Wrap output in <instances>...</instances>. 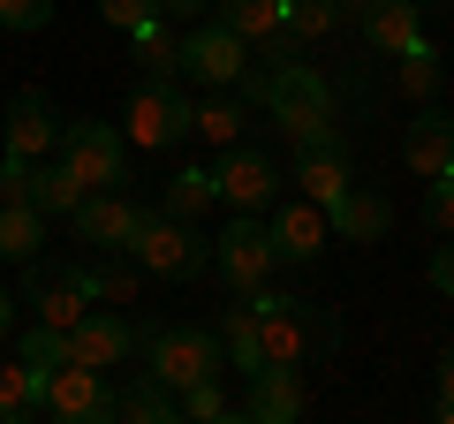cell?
<instances>
[{"mask_svg": "<svg viewBox=\"0 0 454 424\" xmlns=\"http://www.w3.org/2000/svg\"><path fill=\"white\" fill-rule=\"evenodd\" d=\"M288 175H295V190H303L310 205H333V197L356 182V175H348V145H340V130H333V137H310V145H295V167H288Z\"/></svg>", "mask_w": 454, "mask_h": 424, "instance_id": "18", "label": "cell"}, {"mask_svg": "<svg viewBox=\"0 0 454 424\" xmlns=\"http://www.w3.org/2000/svg\"><path fill=\"white\" fill-rule=\"evenodd\" d=\"M372 8H379V0H333V16H340V23H364Z\"/></svg>", "mask_w": 454, "mask_h": 424, "instance_id": "41", "label": "cell"}, {"mask_svg": "<svg viewBox=\"0 0 454 424\" xmlns=\"http://www.w3.org/2000/svg\"><path fill=\"white\" fill-rule=\"evenodd\" d=\"M325 220H333V235H348V243H387L394 235V205L379 190H356V182L325 205Z\"/></svg>", "mask_w": 454, "mask_h": 424, "instance_id": "19", "label": "cell"}, {"mask_svg": "<svg viewBox=\"0 0 454 424\" xmlns=\"http://www.w3.org/2000/svg\"><path fill=\"white\" fill-rule=\"evenodd\" d=\"M31 175H38V160H0V205H31Z\"/></svg>", "mask_w": 454, "mask_h": 424, "instance_id": "37", "label": "cell"}, {"mask_svg": "<svg viewBox=\"0 0 454 424\" xmlns=\"http://www.w3.org/2000/svg\"><path fill=\"white\" fill-rule=\"evenodd\" d=\"M145 212L152 205H137V197H121V190H83V205L68 212V235H76L83 250H129L137 228H145Z\"/></svg>", "mask_w": 454, "mask_h": 424, "instance_id": "12", "label": "cell"}, {"mask_svg": "<svg viewBox=\"0 0 454 424\" xmlns=\"http://www.w3.org/2000/svg\"><path fill=\"white\" fill-rule=\"evenodd\" d=\"M8 334H16V295L0 288V342H8Z\"/></svg>", "mask_w": 454, "mask_h": 424, "instance_id": "42", "label": "cell"}, {"mask_svg": "<svg viewBox=\"0 0 454 424\" xmlns=\"http://www.w3.org/2000/svg\"><path fill=\"white\" fill-rule=\"evenodd\" d=\"M432 288H439V295H454V235L432 250Z\"/></svg>", "mask_w": 454, "mask_h": 424, "instance_id": "39", "label": "cell"}, {"mask_svg": "<svg viewBox=\"0 0 454 424\" xmlns=\"http://www.w3.org/2000/svg\"><path fill=\"white\" fill-rule=\"evenodd\" d=\"M432 417H439V424H454V402H447V394H439V402H432Z\"/></svg>", "mask_w": 454, "mask_h": 424, "instance_id": "44", "label": "cell"}, {"mask_svg": "<svg viewBox=\"0 0 454 424\" xmlns=\"http://www.w3.org/2000/svg\"><path fill=\"white\" fill-rule=\"evenodd\" d=\"M38 409H46L53 424H106V417H121V394H114L106 372H91V364H61V372L38 387Z\"/></svg>", "mask_w": 454, "mask_h": 424, "instance_id": "11", "label": "cell"}, {"mask_svg": "<svg viewBox=\"0 0 454 424\" xmlns=\"http://www.w3.org/2000/svg\"><path fill=\"white\" fill-rule=\"evenodd\" d=\"M265 235H273L280 265H310V258H325V235H333V220H325V205H310V197H280L273 220H265Z\"/></svg>", "mask_w": 454, "mask_h": 424, "instance_id": "15", "label": "cell"}, {"mask_svg": "<svg viewBox=\"0 0 454 424\" xmlns=\"http://www.w3.org/2000/svg\"><path fill=\"white\" fill-rule=\"evenodd\" d=\"M394 83H402L417 106H432V98L447 91V61H439L432 46H409V53H402V68H394Z\"/></svg>", "mask_w": 454, "mask_h": 424, "instance_id": "30", "label": "cell"}, {"mask_svg": "<svg viewBox=\"0 0 454 424\" xmlns=\"http://www.w3.org/2000/svg\"><path fill=\"white\" fill-rule=\"evenodd\" d=\"M121 137L145 145V152H167V145H182V137H197V106L175 83H137L129 106H121Z\"/></svg>", "mask_w": 454, "mask_h": 424, "instance_id": "7", "label": "cell"}, {"mask_svg": "<svg viewBox=\"0 0 454 424\" xmlns=\"http://www.w3.org/2000/svg\"><path fill=\"white\" fill-rule=\"evenodd\" d=\"M23 303H31L46 326H76L83 310H91V273L38 250V258H23Z\"/></svg>", "mask_w": 454, "mask_h": 424, "instance_id": "8", "label": "cell"}, {"mask_svg": "<svg viewBox=\"0 0 454 424\" xmlns=\"http://www.w3.org/2000/svg\"><path fill=\"white\" fill-rule=\"evenodd\" d=\"M439 394H447V402H454V349H447V357H439Z\"/></svg>", "mask_w": 454, "mask_h": 424, "instance_id": "43", "label": "cell"}, {"mask_svg": "<svg viewBox=\"0 0 454 424\" xmlns=\"http://www.w3.org/2000/svg\"><path fill=\"white\" fill-rule=\"evenodd\" d=\"M182 417H190V424H220V417H243V402H227L220 379H197V387L182 394Z\"/></svg>", "mask_w": 454, "mask_h": 424, "instance_id": "34", "label": "cell"}, {"mask_svg": "<svg viewBox=\"0 0 454 424\" xmlns=\"http://www.w3.org/2000/svg\"><path fill=\"white\" fill-rule=\"evenodd\" d=\"M205 8H212V0H160V16H167V23H175V16H205Z\"/></svg>", "mask_w": 454, "mask_h": 424, "instance_id": "40", "label": "cell"}, {"mask_svg": "<svg viewBox=\"0 0 454 424\" xmlns=\"http://www.w3.org/2000/svg\"><path fill=\"white\" fill-rule=\"evenodd\" d=\"M250 61H258V53H250V38H243V31H227L220 16L197 23V31L182 38V76H197L205 91H235V83L250 76Z\"/></svg>", "mask_w": 454, "mask_h": 424, "instance_id": "9", "label": "cell"}, {"mask_svg": "<svg viewBox=\"0 0 454 424\" xmlns=\"http://www.w3.org/2000/svg\"><path fill=\"white\" fill-rule=\"evenodd\" d=\"M16 357L31 364V379H38V387H46V379L61 372V364H76V349H68V326H46V318H38V326H23Z\"/></svg>", "mask_w": 454, "mask_h": 424, "instance_id": "27", "label": "cell"}, {"mask_svg": "<svg viewBox=\"0 0 454 424\" xmlns=\"http://www.w3.org/2000/svg\"><path fill=\"white\" fill-rule=\"evenodd\" d=\"M46 23H53V0H0V31L31 38V31H46Z\"/></svg>", "mask_w": 454, "mask_h": 424, "instance_id": "35", "label": "cell"}, {"mask_svg": "<svg viewBox=\"0 0 454 424\" xmlns=\"http://www.w3.org/2000/svg\"><path fill=\"white\" fill-rule=\"evenodd\" d=\"M356 31H364V46H372V53H394V61H402L409 46H424V16L409 8V0H379Z\"/></svg>", "mask_w": 454, "mask_h": 424, "instance_id": "20", "label": "cell"}, {"mask_svg": "<svg viewBox=\"0 0 454 424\" xmlns=\"http://www.w3.org/2000/svg\"><path fill=\"white\" fill-rule=\"evenodd\" d=\"M212 8H220V23H227V31H243L250 46L280 31V0H212Z\"/></svg>", "mask_w": 454, "mask_h": 424, "instance_id": "32", "label": "cell"}, {"mask_svg": "<svg viewBox=\"0 0 454 424\" xmlns=\"http://www.w3.org/2000/svg\"><path fill=\"white\" fill-rule=\"evenodd\" d=\"M273 265H280V250H273V235H265L258 212H235V220H227V235H212V273H220L227 295L265 288V280H273Z\"/></svg>", "mask_w": 454, "mask_h": 424, "instance_id": "6", "label": "cell"}, {"mask_svg": "<svg viewBox=\"0 0 454 424\" xmlns=\"http://www.w3.org/2000/svg\"><path fill=\"white\" fill-rule=\"evenodd\" d=\"M38 250H46V212L38 205H0V258L23 265V258H38Z\"/></svg>", "mask_w": 454, "mask_h": 424, "instance_id": "26", "label": "cell"}, {"mask_svg": "<svg viewBox=\"0 0 454 424\" xmlns=\"http://www.w3.org/2000/svg\"><path fill=\"white\" fill-rule=\"evenodd\" d=\"M137 349H145V372H160L175 394H190L197 379H220L227 364L220 326H137Z\"/></svg>", "mask_w": 454, "mask_h": 424, "instance_id": "3", "label": "cell"}, {"mask_svg": "<svg viewBox=\"0 0 454 424\" xmlns=\"http://www.w3.org/2000/svg\"><path fill=\"white\" fill-rule=\"evenodd\" d=\"M61 160L76 167L83 190H121V182H129V137L114 130V122H68Z\"/></svg>", "mask_w": 454, "mask_h": 424, "instance_id": "10", "label": "cell"}, {"mask_svg": "<svg viewBox=\"0 0 454 424\" xmlns=\"http://www.w3.org/2000/svg\"><path fill=\"white\" fill-rule=\"evenodd\" d=\"M212 190H220L227 212H273L280 197H288V175H280V160H273L265 145L235 137V145L212 160Z\"/></svg>", "mask_w": 454, "mask_h": 424, "instance_id": "5", "label": "cell"}, {"mask_svg": "<svg viewBox=\"0 0 454 424\" xmlns=\"http://www.w3.org/2000/svg\"><path fill=\"white\" fill-rule=\"evenodd\" d=\"M68 349H76V364H91V372H121L129 364V349H137V326L121 318V310H83L76 326H68Z\"/></svg>", "mask_w": 454, "mask_h": 424, "instance_id": "16", "label": "cell"}, {"mask_svg": "<svg viewBox=\"0 0 454 424\" xmlns=\"http://www.w3.org/2000/svg\"><path fill=\"white\" fill-rule=\"evenodd\" d=\"M61 106H53V91H38V83H23L16 98H8V152L16 160H53L61 152Z\"/></svg>", "mask_w": 454, "mask_h": 424, "instance_id": "13", "label": "cell"}, {"mask_svg": "<svg viewBox=\"0 0 454 424\" xmlns=\"http://www.w3.org/2000/svg\"><path fill=\"white\" fill-rule=\"evenodd\" d=\"M91 273V303H114V310H129L137 303V288H145V265L129 258V250H98V265H83Z\"/></svg>", "mask_w": 454, "mask_h": 424, "instance_id": "21", "label": "cell"}, {"mask_svg": "<svg viewBox=\"0 0 454 424\" xmlns=\"http://www.w3.org/2000/svg\"><path fill=\"white\" fill-rule=\"evenodd\" d=\"M402 167L417 182H439V175H454V114L447 106H417L409 114V130H402Z\"/></svg>", "mask_w": 454, "mask_h": 424, "instance_id": "14", "label": "cell"}, {"mask_svg": "<svg viewBox=\"0 0 454 424\" xmlns=\"http://www.w3.org/2000/svg\"><path fill=\"white\" fill-rule=\"evenodd\" d=\"M265 114H273V130H288V145H310V137L340 130V98H333V83H325L318 68L288 61V68H273V83H265Z\"/></svg>", "mask_w": 454, "mask_h": 424, "instance_id": "2", "label": "cell"}, {"mask_svg": "<svg viewBox=\"0 0 454 424\" xmlns=\"http://www.w3.org/2000/svg\"><path fill=\"white\" fill-rule=\"evenodd\" d=\"M129 46H137V68H145V83H175V76H182V38H167V16L137 23Z\"/></svg>", "mask_w": 454, "mask_h": 424, "instance_id": "25", "label": "cell"}, {"mask_svg": "<svg viewBox=\"0 0 454 424\" xmlns=\"http://www.w3.org/2000/svg\"><path fill=\"white\" fill-rule=\"evenodd\" d=\"M121 417H129V424H175L182 417V394L167 387L160 372H137L129 387H121Z\"/></svg>", "mask_w": 454, "mask_h": 424, "instance_id": "24", "label": "cell"}, {"mask_svg": "<svg viewBox=\"0 0 454 424\" xmlns=\"http://www.w3.org/2000/svg\"><path fill=\"white\" fill-rule=\"evenodd\" d=\"M250 303H258L265 364H303V357H333L340 349V318L325 303H295V295H273V288H250Z\"/></svg>", "mask_w": 454, "mask_h": 424, "instance_id": "1", "label": "cell"}, {"mask_svg": "<svg viewBox=\"0 0 454 424\" xmlns=\"http://www.w3.org/2000/svg\"><path fill=\"white\" fill-rule=\"evenodd\" d=\"M333 0H280V31H288V38H303V46H310V38H325V31H333Z\"/></svg>", "mask_w": 454, "mask_h": 424, "instance_id": "33", "label": "cell"}, {"mask_svg": "<svg viewBox=\"0 0 454 424\" xmlns=\"http://www.w3.org/2000/svg\"><path fill=\"white\" fill-rule=\"evenodd\" d=\"M31 417H46L38 409V379H31V364H0V424H31Z\"/></svg>", "mask_w": 454, "mask_h": 424, "instance_id": "31", "label": "cell"}, {"mask_svg": "<svg viewBox=\"0 0 454 424\" xmlns=\"http://www.w3.org/2000/svg\"><path fill=\"white\" fill-rule=\"evenodd\" d=\"M243 130H250V106H243V91H212L205 106H197V137H205L212 152H227Z\"/></svg>", "mask_w": 454, "mask_h": 424, "instance_id": "28", "label": "cell"}, {"mask_svg": "<svg viewBox=\"0 0 454 424\" xmlns=\"http://www.w3.org/2000/svg\"><path fill=\"white\" fill-rule=\"evenodd\" d=\"M129 258L152 280H197V273H212V235H197V220H175V212H145Z\"/></svg>", "mask_w": 454, "mask_h": 424, "instance_id": "4", "label": "cell"}, {"mask_svg": "<svg viewBox=\"0 0 454 424\" xmlns=\"http://www.w3.org/2000/svg\"><path fill=\"white\" fill-rule=\"evenodd\" d=\"M303 409H310L303 364H265V372H250V394H243V417L250 424H295Z\"/></svg>", "mask_w": 454, "mask_h": 424, "instance_id": "17", "label": "cell"}, {"mask_svg": "<svg viewBox=\"0 0 454 424\" xmlns=\"http://www.w3.org/2000/svg\"><path fill=\"white\" fill-rule=\"evenodd\" d=\"M31 205L46 212V220H68V212L83 205V182H76V167L53 152V160H38V175H31Z\"/></svg>", "mask_w": 454, "mask_h": 424, "instance_id": "23", "label": "cell"}, {"mask_svg": "<svg viewBox=\"0 0 454 424\" xmlns=\"http://www.w3.org/2000/svg\"><path fill=\"white\" fill-rule=\"evenodd\" d=\"M417 220H424V228H432V235H454V175H439L432 190H424Z\"/></svg>", "mask_w": 454, "mask_h": 424, "instance_id": "36", "label": "cell"}, {"mask_svg": "<svg viewBox=\"0 0 454 424\" xmlns=\"http://www.w3.org/2000/svg\"><path fill=\"white\" fill-rule=\"evenodd\" d=\"M220 349H227V364L235 372H265V349H258V303L250 295H235V310H220Z\"/></svg>", "mask_w": 454, "mask_h": 424, "instance_id": "22", "label": "cell"}, {"mask_svg": "<svg viewBox=\"0 0 454 424\" xmlns=\"http://www.w3.org/2000/svg\"><path fill=\"white\" fill-rule=\"evenodd\" d=\"M212 205H220V190H212V167H182V175L167 182V205H160V212H175V220H205Z\"/></svg>", "mask_w": 454, "mask_h": 424, "instance_id": "29", "label": "cell"}, {"mask_svg": "<svg viewBox=\"0 0 454 424\" xmlns=\"http://www.w3.org/2000/svg\"><path fill=\"white\" fill-rule=\"evenodd\" d=\"M152 16H160V0H98V23H114V31H137Z\"/></svg>", "mask_w": 454, "mask_h": 424, "instance_id": "38", "label": "cell"}]
</instances>
